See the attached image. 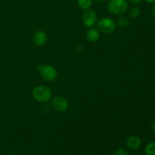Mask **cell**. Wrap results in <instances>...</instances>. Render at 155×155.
<instances>
[{"label": "cell", "mask_w": 155, "mask_h": 155, "mask_svg": "<svg viewBox=\"0 0 155 155\" xmlns=\"http://www.w3.org/2000/svg\"><path fill=\"white\" fill-rule=\"evenodd\" d=\"M107 8L112 15H123L128 10L129 4L127 0H110Z\"/></svg>", "instance_id": "6da1fadb"}, {"label": "cell", "mask_w": 155, "mask_h": 155, "mask_svg": "<svg viewBox=\"0 0 155 155\" xmlns=\"http://www.w3.org/2000/svg\"><path fill=\"white\" fill-rule=\"evenodd\" d=\"M32 95L33 98L39 102H47L52 97V92L47 86H39L33 89Z\"/></svg>", "instance_id": "7a4b0ae2"}, {"label": "cell", "mask_w": 155, "mask_h": 155, "mask_svg": "<svg viewBox=\"0 0 155 155\" xmlns=\"http://www.w3.org/2000/svg\"><path fill=\"white\" fill-rule=\"evenodd\" d=\"M37 70L41 77L47 81H53L57 78V71L51 65L39 64L37 66Z\"/></svg>", "instance_id": "3957f363"}, {"label": "cell", "mask_w": 155, "mask_h": 155, "mask_svg": "<svg viewBox=\"0 0 155 155\" xmlns=\"http://www.w3.org/2000/svg\"><path fill=\"white\" fill-rule=\"evenodd\" d=\"M97 27L100 31L104 33H111L116 29V23L110 18H102L98 21Z\"/></svg>", "instance_id": "277c9868"}, {"label": "cell", "mask_w": 155, "mask_h": 155, "mask_svg": "<svg viewBox=\"0 0 155 155\" xmlns=\"http://www.w3.org/2000/svg\"><path fill=\"white\" fill-rule=\"evenodd\" d=\"M82 20L83 22L86 27H90L95 25L97 21V14L96 12L92 9H86L83 12L82 15Z\"/></svg>", "instance_id": "5b68a950"}, {"label": "cell", "mask_w": 155, "mask_h": 155, "mask_svg": "<svg viewBox=\"0 0 155 155\" xmlns=\"http://www.w3.org/2000/svg\"><path fill=\"white\" fill-rule=\"evenodd\" d=\"M51 106L57 111L64 112L68 110L69 104L67 99L63 97L56 96L51 100Z\"/></svg>", "instance_id": "8992f818"}, {"label": "cell", "mask_w": 155, "mask_h": 155, "mask_svg": "<svg viewBox=\"0 0 155 155\" xmlns=\"http://www.w3.org/2000/svg\"><path fill=\"white\" fill-rule=\"evenodd\" d=\"M47 39H48L47 34L44 31H42V30H39V31L36 32L33 35V43L39 47L45 45L47 42Z\"/></svg>", "instance_id": "52a82bcc"}, {"label": "cell", "mask_w": 155, "mask_h": 155, "mask_svg": "<svg viewBox=\"0 0 155 155\" xmlns=\"http://www.w3.org/2000/svg\"><path fill=\"white\" fill-rule=\"evenodd\" d=\"M126 143H127L128 148H130V149L136 150L138 149L141 146L142 142H141V139L138 136H130L127 139Z\"/></svg>", "instance_id": "ba28073f"}, {"label": "cell", "mask_w": 155, "mask_h": 155, "mask_svg": "<svg viewBox=\"0 0 155 155\" xmlns=\"http://www.w3.org/2000/svg\"><path fill=\"white\" fill-rule=\"evenodd\" d=\"M99 32L95 29H90L86 33V38L90 42H96L99 39Z\"/></svg>", "instance_id": "9c48e42d"}, {"label": "cell", "mask_w": 155, "mask_h": 155, "mask_svg": "<svg viewBox=\"0 0 155 155\" xmlns=\"http://www.w3.org/2000/svg\"><path fill=\"white\" fill-rule=\"evenodd\" d=\"M92 0H77V5L83 10H86L91 7Z\"/></svg>", "instance_id": "30bf717a"}, {"label": "cell", "mask_w": 155, "mask_h": 155, "mask_svg": "<svg viewBox=\"0 0 155 155\" xmlns=\"http://www.w3.org/2000/svg\"><path fill=\"white\" fill-rule=\"evenodd\" d=\"M145 151L147 155H155V142H152L147 145Z\"/></svg>", "instance_id": "8fae6325"}, {"label": "cell", "mask_w": 155, "mask_h": 155, "mask_svg": "<svg viewBox=\"0 0 155 155\" xmlns=\"http://www.w3.org/2000/svg\"><path fill=\"white\" fill-rule=\"evenodd\" d=\"M130 17L133 18H136L140 15V9L138 7H133L130 11Z\"/></svg>", "instance_id": "7c38bea8"}, {"label": "cell", "mask_w": 155, "mask_h": 155, "mask_svg": "<svg viewBox=\"0 0 155 155\" xmlns=\"http://www.w3.org/2000/svg\"><path fill=\"white\" fill-rule=\"evenodd\" d=\"M117 24L119 27H125L128 25L129 21L127 18H124V17H120L117 19Z\"/></svg>", "instance_id": "4fadbf2b"}, {"label": "cell", "mask_w": 155, "mask_h": 155, "mask_svg": "<svg viewBox=\"0 0 155 155\" xmlns=\"http://www.w3.org/2000/svg\"><path fill=\"white\" fill-rule=\"evenodd\" d=\"M114 155H130V154H129L128 151H126L125 149L120 148V149L117 150L116 152L114 153Z\"/></svg>", "instance_id": "5bb4252c"}, {"label": "cell", "mask_w": 155, "mask_h": 155, "mask_svg": "<svg viewBox=\"0 0 155 155\" xmlns=\"http://www.w3.org/2000/svg\"><path fill=\"white\" fill-rule=\"evenodd\" d=\"M130 2H131L133 4H138V3H140L142 0H129Z\"/></svg>", "instance_id": "9a60e30c"}, {"label": "cell", "mask_w": 155, "mask_h": 155, "mask_svg": "<svg viewBox=\"0 0 155 155\" xmlns=\"http://www.w3.org/2000/svg\"><path fill=\"white\" fill-rule=\"evenodd\" d=\"M151 12H152V15L155 17V5L152 7V9H151Z\"/></svg>", "instance_id": "2e32d148"}, {"label": "cell", "mask_w": 155, "mask_h": 155, "mask_svg": "<svg viewBox=\"0 0 155 155\" xmlns=\"http://www.w3.org/2000/svg\"><path fill=\"white\" fill-rule=\"evenodd\" d=\"M147 3H149V4H151V3H154L155 0H145Z\"/></svg>", "instance_id": "e0dca14e"}, {"label": "cell", "mask_w": 155, "mask_h": 155, "mask_svg": "<svg viewBox=\"0 0 155 155\" xmlns=\"http://www.w3.org/2000/svg\"><path fill=\"white\" fill-rule=\"evenodd\" d=\"M151 128H152V130H154V132H155V121L152 123V125H151Z\"/></svg>", "instance_id": "ac0fdd59"}, {"label": "cell", "mask_w": 155, "mask_h": 155, "mask_svg": "<svg viewBox=\"0 0 155 155\" xmlns=\"http://www.w3.org/2000/svg\"><path fill=\"white\" fill-rule=\"evenodd\" d=\"M95 1H96L97 2H104L106 0H95Z\"/></svg>", "instance_id": "d6986e66"}]
</instances>
